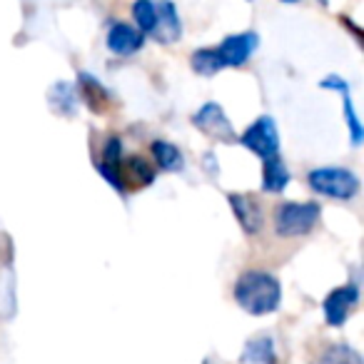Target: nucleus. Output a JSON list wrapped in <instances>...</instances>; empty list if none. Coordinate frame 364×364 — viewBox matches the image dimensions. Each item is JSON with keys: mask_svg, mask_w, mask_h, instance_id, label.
I'll return each mask as SVG.
<instances>
[{"mask_svg": "<svg viewBox=\"0 0 364 364\" xmlns=\"http://www.w3.org/2000/svg\"><path fill=\"white\" fill-rule=\"evenodd\" d=\"M235 299L247 314L262 317L279 307L282 287H279L277 277H272L269 272L250 269V272L240 274L237 284H235Z\"/></svg>", "mask_w": 364, "mask_h": 364, "instance_id": "nucleus-1", "label": "nucleus"}, {"mask_svg": "<svg viewBox=\"0 0 364 364\" xmlns=\"http://www.w3.org/2000/svg\"><path fill=\"white\" fill-rule=\"evenodd\" d=\"M319 223L317 203H282L274 210V232L279 237H302Z\"/></svg>", "mask_w": 364, "mask_h": 364, "instance_id": "nucleus-2", "label": "nucleus"}, {"mask_svg": "<svg viewBox=\"0 0 364 364\" xmlns=\"http://www.w3.org/2000/svg\"><path fill=\"white\" fill-rule=\"evenodd\" d=\"M309 188L332 200H352L359 193V180L344 167H319L309 172Z\"/></svg>", "mask_w": 364, "mask_h": 364, "instance_id": "nucleus-3", "label": "nucleus"}, {"mask_svg": "<svg viewBox=\"0 0 364 364\" xmlns=\"http://www.w3.org/2000/svg\"><path fill=\"white\" fill-rule=\"evenodd\" d=\"M240 142H242V145L247 147V150H252L257 157L267 160V157L277 155V150H279V132H277V125H274L272 117L262 115L259 120H255L252 125H250L247 130L242 132Z\"/></svg>", "mask_w": 364, "mask_h": 364, "instance_id": "nucleus-4", "label": "nucleus"}, {"mask_svg": "<svg viewBox=\"0 0 364 364\" xmlns=\"http://www.w3.org/2000/svg\"><path fill=\"white\" fill-rule=\"evenodd\" d=\"M193 125L198 127L203 135L213 137V140H220V142L235 140L232 125H230L228 115H225V110L218 105V102H208V105L200 107V110L193 115Z\"/></svg>", "mask_w": 364, "mask_h": 364, "instance_id": "nucleus-5", "label": "nucleus"}, {"mask_svg": "<svg viewBox=\"0 0 364 364\" xmlns=\"http://www.w3.org/2000/svg\"><path fill=\"white\" fill-rule=\"evenodd\" d=\"M357 299H359V289L354 287V284H344V287L332 289L322 304L327 322L332 324V327H339V324L347 322L349 312H352V307L357 304Z\"/></svg>", "mask_w": 364, "mask_h": 364, "instance_id": "nucleus-6", "label": "nucleus"}, {"mask_svg": "<svg viewBox=\"0 0 364 364\" xmlns=\"http://www.w3.org/2000/svg\"><path fill=\"white\" fill-rule=\"evenodd\" d=\"M257 33H240V36H228L223 41V46L218 48L223 65L240 68L250 60L255 50H257Z\"/></svg>", "mask_w": 364, "mask_h": 364, "instance_id": "nucleus-7", "label": "nucleus"}, {"mask_svg": "<svg viewBox=\"0 0 364 364\" xmlns=\"http://www.w3.org/2000/svg\"><path fill=\"white\" fill-rule=\"evenodd\" d=\"M120 182L125 190H142L155 182V167L140 155H130L120 160Z\"/></svg>", "mask_w": 364, "mask_h": 364, "instance_id": "nucleus-8", "label": "nucleus"}, {"mask_svg": "<svg viewBox=\"0 0 364 364\" xmlns=\"http://www.w3.org/2000/svg\"><path fill=\"white\" fill-rule=\"evenodd\" d=\"M230 205H232V213L237 218L240 228L247 235H257L262 228V208L257 205V200L252 195H230Z\"/></svg>", "mask_w": 364, "mask_h": 364, "instance_id": "nucleus-9", "label": "nucleus"}, {"mask_svg": "<svg viewBox=\"0 0 364 364\" xmlns=\"http://www.w3.org/2000/svg\"><path fill=\"white\" fill-rule=\"evenodd\" d=\"M77 87H80V97L87 110L97 112V115L107 112V107H110V92L105 90V85L97 77H92L90 73H77Z\"/></svg>", "mask_w": 364, "mask_h": 364, "instance_id": "nucleus-10", "label": "nucleus"}, {"mask_svg": "<svg viewBox=\"0 0 364 364\" xmlns=\"http://www.w3.org/2000/svg\"><path fill=\"white\" fill-rule=\"evenodd\" d=\"M145 43V36H142L137 28L127 26V23H115L107 33V48H110L115 55H132L137 53Z\"/></svg>", "mask_w": 364, "mask_h": 364, "instance_id": "nucleus-11", "label": "nucleus"}, {"mask_svg": "<svg viewBox=\"0 0 364 364\" xmlns=\"http://www.w3.org/2000/svg\"><path fill=\"white\" fill-rule=\"evenodd\" d=\"M155 36L162 43H175L182 33V23L177 16V8L172 0H162L160 6H155Z\"/></svg>", "mask_w": 364, "mask_h": 364, "instance_id": "nucleus-12", "label": "nucleus"}, {"mask_svg": "<svg viewBox=\"0 0 364 364\" xmlns=\"http://www.w3.org/2000/svg\"><path fill=\"white\" fill-rule=\"evenodd\" d=\"M120 160H122V142L120 137H110L105 142V150H102L100 160H97V170L100 175L110 182L112 188L122 193V182H120Z\"/></svg>", "mask_w": 364, "mask_h": 364, "instance_id": "nucleus-13", "label": "nucleus"}, {"mask_svg": "<svg viewBox=\"0 0 364 364\" xmlns=\"http://www.w3.org/2000/svg\"><path fill=\"white\" fill-rule=\"evenodd\" d=\"M289 182V170L284 167L282 157L272 155L262 160V190L267 193H282Z\"/></svg>", "mask_w": 364, "mask_h": 364, "instance_id": "nucleus-14", "label": "nucleus"}, {"mask_svg": "<svg viewBox=\"0 0 364 364\" xmlns=\"http://www.w3.org/2000/svg\"><path fill=\"white\" fill-rule=\"evenodd\" d=\"M242 362L247 364H274V344L269 337H255L242 352Z\"/></svg>", "mask_w": 364, "mask_h": 364, "instance_id": "nucleus-15", "label": "nucleus"}, {"mask_svg": "<svg viewBox=\"0 0 364 364\" xmlns=\"http://www.w3.org/2000/svg\"><path fill=\"white\" fill-rule=\"evenodd\" d=\"M152 157H155V162L160 165V170H165V172L182 170V152L177 150L172 142H167V140L152 142Z\"/></svg>", "mask_w": 364, "mask_h": 364, "instance_id": "nucleus-16", "label": "nucleus"}, {"mask_svg": "<svg viewBox=\"0 0 364 364\" xmlns=\"http://www.w3.org/2000/svg\"><path fill=\"white\" fill-rule=\"evenodd\" d=\"M223 58L215 48H203V50H195L193 53V70L198 75H205V77H213L223 70Z\"/></svg>", "mask_w": 364, "mask_h": 364, "instance_id": "nucleus-17", "label": "nucleus"}, {"mask_svg": "<svg viewBox=\"0 0 364 364\" xmlns=\"http://www.w3.org/2000/svg\"><path fill=\"white\" fill-rule=\"evenodd\" d=\"M48 102H50V107L58 115H73L75 112V92H73V85H68V82L53 85Z\"/></svg>", "mask_w": 364, "mask_h": 364, "instance_id": "nucleus-18", "label": "nucleus"}, {"mask_svg": "<svg viewBox=\"0 0 364 364\" xmlns=\"http://www.w3.org/2000/svg\"><path fill=\"white\" fill-rule=\"evenodd\" d=\"M132 16H135V23H137V31L142 36L155 31V3L152 0H137L135 6H132Z\"/></svg>", "mask_w": 364, "mask_h": 364, "instance_id": "nucleus-19", "label": "nucleus"}, {"mask_svg": "<svg viewBox=\"0 0 364 364\" xmlns=\"http://www.w3.org/2000/svg\"><path fill=\"white\" fill-rule=\"evenodd\" d=\"M317 364H362V357L347 344H334L322 354V359Z\"/></svg>", "mask_w": 364, "mask_h": 364, "instance_id": "nucleus-20", "label": "nucleus"}, {"mask_svg": "<svg viewBox=\"0 0 364 364\" xmlns=\"http://www.w3.org/2000/svg\"><path fill=\"white\" fill-rule=\"evenodd\" d=\"M16 314V289H13V274L0 277V317H13Z\"/></svg>", "mask_w": 364, "mask_h": 364, "instance_id": "nucleus-21", "label": "nucleus"}, {"mask_svg": "<svg viewBox=\"0 0 364 364\" xmlns=\"http://www.w3.org/2000/svg\"><path fill=\"white\" fill-rule=\"evenodd\" d=\"M342 105H344V117L349 122V132H352V142L354 145H362V137H364V130H362V122L357 117V110L352 105V97L349 95H342Z\"/></svg>", "mask_w": 364, "mask_h": 364, "instance_id": "nucleus-22", "label": "nucleus"}, {"mask_svg": "<svg viewBox=\"0 0 364 364\" xmlns=\"http://www.w3.org/2000/svg\"><path fill=\"white\" fill-rule=\"evenodd\" d=\"M319 87H324V90H337L339 95H349V82L344 80V77H339V75L324 77V80L319 82Z\"/></svg>", "mask_w": 364, "mask_h": 364, "instance_id": "nucleus-23", "label": "nucleus"}, {"mask_svg": "<svg viewBox=\"0 0 364 364\" xmlns=\"http://www.w3.org/2000/svg\"><path fill=\"white\" fill-rule=\"evenodd\" d=\"M282 3H297V0H282Z\"/></svg>", "mask_w": 364, "mask_h": 364, "instance_id": "nucleus-24", "label": "nucleus"}]
</instances>
